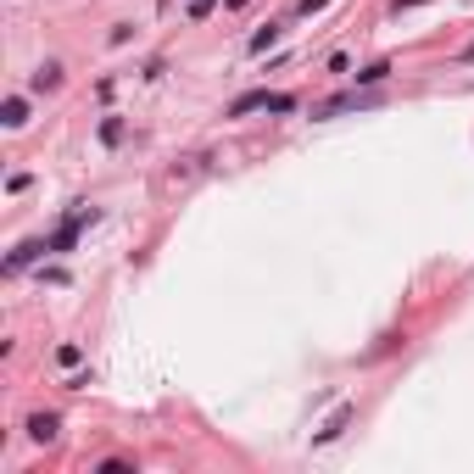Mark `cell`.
<instances>
[{
  "label": "cell",
  "instance_id": "cell-4",
  "mask_svg": "<svg viewBox=\"0 0 474 474\" xmlns=\"http://www.w3.org/2000/svg\"><path fill=\"white\" fill-rule=\"evenodd\" d=\"M28 435L34 441H56V413H34L28 418Z\"/></svg>",
  "mask_w": 474,
  "mask_h": 474
},
{
  "label": "cell",
  "instance_id": "cell-2",
  "mask_svg": "<svg viewBox=\"0 0 474 474\" xmlns=\"http://www.w3.org/2000/svg\"><path fill=\"white\" fill-rule=\"evenodd\" d=\"M374 95H335V101H324L318 106V117H340V112H357V106H369Z\"/></svg>",
  "mask_w": 474,
  "mask_h": 474
},
{
  "label": "cell",
  "instance_id": "cell-1",
  "mask_svg": "<svg viewBox=\"0 0 474 474\" xmlns=\"http://www.w3.org/2000/svg\"><path fill=\"white\" fill-rule=\"evenodd\" d=\"M84 224H95V212H89V207H73V212H68V224L51 235V251H73V240H79Z\"/></svg>",
  "mask_w": 474,
  "mask_h": 474
},
{
  "label": "cell",
  "instance_id": "cell-6",
  "mask_svg": "<svg viewBox=\"0 0 474 474\" xmlns=\"http://www.w3.org/2000/svg\"><path fill=\"white\" fill-rule=\"evenodd\" d=\"M56 84H62V68H56V62H45V68L34 73V89H39V95H45V89H56Z\"/></svg>",
  "mask_w": 474,
  "mask_h": 474
},
{
  "label": "cell",
  "instance_id": "cell-3",
  "mask_svg": "<svg viewBox=\"0 0 474 474\" xmlns=\"http://www.w3.org/2000/svg\"><path fill=\"white\" fill-rule=\"evenodd\" d=\"M245 112H268V89H251V95L229 101V117H245Z\"/></svg>",
  "mask_w": 474,
  "mask_h": 474
},
{
  "label": "cell",
  "instance_id": "cell-7",
  "mask_svg": "<svg viewBox=\"0 0 474 474\" xmlns=\"http://www.w3.org/2000/svg\"><path fill=\"white\" fill-rule=\"evenodd\" d=\"M346 418H352V407H340V413H335V418H329V424L318 430V441H329V435H340V424H346Z\"/></svg>",
  "mask_w": 474,
  "mask_h": 474
},
{
  "label": "cell",
  "instance_id": "cell-9",
  "mask_svg": "<svg viewBox=\"0 0 474 474\" xmlns=\"http://www.w3.org/2000/svg\"><path fill=\"white\" fill-rule=\"evenodd\" d=\"M385 73H391V68H385V62H374V68H363L357 79H363V84H380V79H385Z\"/></svg>",
  "mask_w": 474,
  "mask_h": 474
},
{
  "label": "cell",
  "instance_id": "cell-10",
  "mask_svg": "<svg viewBox=\"0 0 474 474\" xmlns=\"http://www.w3.org/2000/svg\"><path fill=\"white\" fill-rule=\"evenodd\" d=\"M407 6H424V0H396V11H407Z\"/></svg>",
  "mask_w": 474,
  "mask_h": 474
},
{
  "label": "cell",
  "instance_id": "cell-8",
  "mask_svg": "<svg viewBox=\"0 0 474 474\" xmlns=\"http://www.w3.org/2000/svg\"><path fill=\"white\" fill-rule=\"evenodd\" d=\"M101 140H106V146H117V140H123V123H117V117H106V123H101Z\"/></svg>",
  "mask_w": 474,
  "mask_h": 474
},
{
  "label": "cell",
  "instance_id": "cell-5",
  "mask_svg": "<svg viewBox=\"0 0 474 474\" xmlns=\"http://www.w3.org/2000/svg\"><path fill=\"white\" fill-rule=\"evenodd\" d=\"M0 112H6V129H23V123H28V106H23V95H6V106H0Z\"/></svg>",
  "mask_w": 474,
  "mask_h": 474
}]
</instances>
